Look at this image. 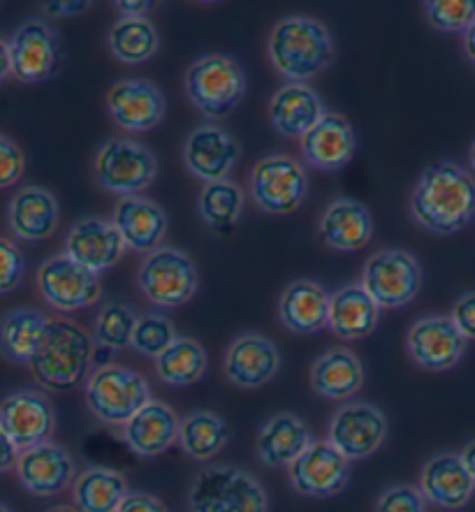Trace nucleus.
<instances>
[{
  "mask_svg": "<svg viewBox=\"0 0 475 512\" xmlns=\"http://www.w3.org/2000/svg\"><path fill=\"white\" fill-rule=\"evenodd\" d=\"M128 494V480L107 466H89L72 482V503L77 512H116Z\"/></svg>",
  "mask_w": 475,
  "mask_h": 512,
  "instance_id": "obj_34",
  "label": "nucleus"
},
{
  "mask_svg": "<svg viewBox=\"0 0 475 512\" xmlns=\"http://www.w3.org/2000/svg\"><path fill=\"white\" fill-rule=\"evenodd\" d=\"M251 197L255 207L272 216H288L302 207L309 193V174L288 153H269L251 172Z\"/></svg>",
  "mask_w": 475,
  "mask_h": 512,
  "instance_id": "obj_9",
  "label": "nucleus"
},
{
  "mask_svg": "<svg viewBox=\"0 0 475 512\" xmlns=\"http://www.w3.org/2000/svg\"><path fill=\"white\" fill-rule=\"evenodd\" d=\"M304 163L320 172H341L350 165L357 151L355 128L343 114L327 112L323 121L299 140Z\"/></svg>",
  "mask_w": 475,
  "mask_h": 512,
  "instance_id": "obj_22",
  "label": "nucleus"
},
{
  "mask_svg": "<svg viewBox=\"0 0 475 512\" xmlns=\"http://www.w3.org/2000/svg\"><path fill=\"white\" fill-rule=\"evenodd\" d=\"M137 320H140V313L133 306L123 302L102 304L93 323V341L100 348L121 353V350L130 348V343H133Z\"/></svg>",
  "mask_w": 475,
  "mask_h": 512,
  "instance_id": "obj_39",
  "label": "nucleus"
},
{
  "mask_svg": "<svg viewBox=\"0 0 475 512\" xmlns=\"http://www.w3.org/2000/svg\"><path fill=\"white\" fill-rule=\"evenodd\" d=\"M380 311L362 283L341 285L332 292L330 329L343 341H362L376 332Z\"/></svg>",
  "mask_w": 475,
  "mask_h": 512,
  "instance_id": "obj_31",
  "label": "nucleus"
},
{
  "mask_svg": "<svg viewBox=\"0 0 475 512\" xmlns=\"http://www.w3.org/2000/svg\"><path fill=\"white\" fill-rule=\"evenodd\" d=\"M0 429L12 438L19 452L51 441L56 411L42 392L17 390L0 401Z\"/></svg>",
  "mask_w": 475,
  "mask_h": 512,
  "instance_id": "obj_14",
  "label": "nucleus"
},
{
  "mask_svg": "<svg viewBox=\"0 0 475 512\" xmlns=\"http://www.w3.org/2000/svg\"><path fill=\"white\" fill-rule=\"evenodd\" d=\"M116 512H170L158 496L146 492H130L128 499Z\"/></svg>",
  "mask_w": 475,
  "mask_h": 512,
  "instance_id": "obj_46",
  "label": "nucleus"
},
{
  "mask_svg": "<svg viewBox=\"0 0 475 512\" xmlns=\"http://www.w3.org/2000/svg\"><path fill=\"white\" fill-rule=\"evenodd\" d=\"M47 512H77V508H70V506H54V508H49Z\"/></svg>",
  "mask_w": 475,
  "mask_h": 512,
  "instance_id": "obj_54",
  "label": "nucleus"
},
{
  "mask_svg": "<svg viewBox=\"0 0 475 512\" xmlns=\"http://www.w3.org/2000/svg\"><path fill=\"white\" fill-rule=\"evenodd\" d=\"M469 163H471V170H473V174H475V140H473L471 149H469Z\"/></svg>",
  "mask_w": 475,
  "mask_h": 512,
  "instance_id": "obj_53",
  "label": "nucleus"
},
{
  "mask_svg": "<svg viewBox=\"0 0 475 512\" xmlns=\"http://www.w3.org/2000/svg\"><path fill=\"white\" fill-rule=\"evenodd\" d=\"M327 109L309 84H283L269 100V121L285 140H302L323 121Z\"/></svg>",
  "mask_w": 475,
  "mask_h": 512,
  "instance_id": "obj_26",
  "label": "nucleus"
},
{
  "mask_svg": "<svg viewBox=\"0 0 475 512\" xmlns=\"http://www.w3.org/2000/svg\"><path fill=\"white\" fill-rule=\"evenodd\" d=\"M376 512H427V499L422 496L420 487L399 482L378 496Z\"/></svg>",
  "mask_w": 475,
  "mask_h": 512,
  "instance_id": "obj_42",
  "label": "nucleus"
},
{
  "mask_svg": "<svg viewBox=\"0 0 475 512\" xmlns=\"http://www.w3.org/2000/svg\"><path fill=\"white\" fill-rule=\"evenodd\" d=\"M95 341L72 320H51L42 346L28 364L33 378L51 392H70L91 376Z\"/></svg>",
  "mask_w": 475,
  "mask_h": 512,
  "instance_id": "obj_3",
  "label": "nucleus"
},
{
  "mask_svg": "<svg viewBox=\"0 0 475 512\" xmlns=\"http://www.w3.org/2000/svg\"><path fill=\"white\" fill-rule=\"evenodd\" d=\"M190 512H267L265 487L239 466L223 464L200 471L188 489Z\"/></svg>",
  "mask_w": 475,
  "mask_h": 512,
  "instance_id": "obj_6",
  "label": "nucleus"
},
{
  "mask_svg": "<svg viewBox=\"0 0 475 512\" xmlns=\"http://www.w3.org/2000/svg\"><path fill=\"white\" fill-rule=\"evenodd\" d=\"M241 158V146L228 130L216 123H202L184 140L186 170L202 184L225 181Z\"/></svg>",
  "mask_w": 475,
  "mask_h": 512,
  "instance_id": "obj_15",
  "label": "nucleus"
},
{
  "mask_svg": "<svg viewBox=\"0 0 475 512\" xmlns=\"http://www.w3.org/2000/svg\"><path fill=\"white\" fill-rule=\"evenodd\" d=\"M14 471H17V478L26 492L40 496V499L63 494L79 475L70 452L54 441L21 452Z\"/></svg>",
  "mask_w": 475,
  "mask_h": 512,
  "instance_id": "obj_19",
  "label": "nucleus"
},
{
  "mask_svg": "<svg viewBox=\"0 0 475 512\" xmlns=\"http://www.w3.org/2000/svg\"><path fill=\"white\" fill-rule=\"evenodd\" d=\"M93 174L100 188L119 197L142 195L158 177V160L151 149L126 137H114L93 158Z\"/></svg>",
  "mask_w": 475,
  "mask_h": 512,
  "instance_id": "obj_8",
  "label": "nucleus"
},
{
  "mask_svg": "<svg viewBox=\"0 0 475 512\" xmlns=\"http://www.w3.org/2000/svg\"><path fill=\"white\" fill-rule=\"evenodd\" d=\"M334 38L323 21L290 14L276 21L267 40V56L274 70L290 84H306L330 68Z\"/></svg>",
  "mask_w": 475,
  "mask_h": 512,
  "instance_id": "obj_2",
  "label": "nucleus"
},
{
  "mask_svg": "<svg viewBox=\"0 0 475 512\" xmlns=\"http://www.w3.org/2000/svg\"><path fill=\"white\" fill-rule=\"evenodd\" d=\"M119 230L112 221L100 216H86L72 225L68 237H65L63 253L77 265H82L93 274H102L107 269L119 265L126 255Z\"/></svg>",
  "mask_w": 475,
  "mask_h": 512,
  "instance_id": "obj_20",
  "label": "nucleus"
},
{
  "mask_svg": "<svg viewBox=\"0 0 475 512\" xmlns=\"http://www.w3.org/2000/svg\"><path fill=\"white\" fill-rule=\"evenodd\" d=\"M387 431H390L387 415L378 406L350 401L332 415L327 443H332L348 462H360L376 455L385 443Z\"/></svg>",
  "mask_w": 475,
  "mask_h": 512,
  "instance_id": "obj_13",
  "label": "nucleus"
},
{
  "mask_svg": "<svg viewBox=\"0 0 475 512\" xmlns=\"http://www.w3.org/2000/svg\"><path fill=\"white\" fill-rule=\"evenodd\" d=\"M177 336L179 334L177 329H174V323L167 316H163V313H144V316L137 320L130 348H133L137 355L156 360L160 353H165V350L172 346V341L177 339Z\"/></svg>",
  "mask_w": 475,
  "mask_h": 512,
  "instance_id": "obj_40",
  "label": "nucleus"
},
{
  "mask_svg": "<svg viewBox=\"0 0 475 512\" xmlns=\"http://www.w3.org/2000/svg\"><path fill=\"white\" fill-rule=\"evenodd\" d=\"M246 195L235 181L225 179L216 184H204L197 195V211L202 223L214 232H232L244 214Z\"/></svg>",
  "mask_w": 475,
  "mask_h": 512,
  "instance_id": "obj_38",
  "label": "nucleus"
},
{
  "mask_svg": "<svg viewBox=\"0 0 475 512\" xmlns=\"http://www.w3.org/2000/svg\"><path fill=\"white\" fill-rule=\"evenodd\" d=\"M10 230L24 241H45L54 237L61 221L56 195L42 186H24L12 195L7 207Z\"/></svg>",
  "mask_w": 475,
  "mask_h": 512,
  "instance_id": "obj_29",
  "label": "nucleus"
},
{
  "mask_svg": "<svg viewBox=\"0 0 475 512\" xmlns=\"http://www.w3.org/2000/svg\"><path fill=\"white\" fill-rule=\"evenodd\" d=\"M313 445V434L295 413H276L262 424L255 452L267 468H290Z\"/></svg>",
  "mask_w": 475,
  "mask_h": 512,
  "instance_id": "obj_30",
  "label": "nucleus"
},
{
  "mask_svg": "<svg viewBox=\"0 0 475 512\" xmlns=\"http://www.w3.org/2000/svg\"><path fill=\"white\" fill-rule=\"evenodd\" d=\"M290 485L309 499H332L350 482V462L327 441H313L309 450L288 468Z\"/></svg>",
  "mask_w": 475,
  "mask_h": 512,
  "instance_id": "obj_16",
  "label": "nucleus"
},
{
  "mask_svg": "<svg viewBox=\"0 0 475 512\" xmlns=\"http://www.w3.org/2000/svg\"><path fill=\"white\" fill-rule=\"evenodd\" d=\"M26 158L17 142L0 133V188H10L24 177Z\"/></svg>",
  "mask_w": 475,
  "mask_h": 512,
  "instance_id": "obj_44",
  "label": "nucleus"
},
{
  "mask_svg": "<svg viewBox=\"0 0 475 512\" xmlns=\"http://www.w3.org/2000/svg\"><path fill=\"white\" fill-rule=\"evenodd\" d=\"M10 75H12L10 49H7V42L5 40H0V84H3Z\"/></svg>",
  "mask_w": 475,
  "mask_h": 512,
  "instance_id": "obj_50",
  "label": "nucleus"
},
{
  "mask_svg": "<svg viewBox=\"0 0 475 512\" xmlns=\"http://www.w3.org/2000/svg\"><path fill=\"white\" fill-rule=\"evenodd\" d=\"M411 216L438 237L469 228L475 218V174L452 160L431 163L411 193Z\"/></svg>",
  "mask_w": 475,
  "mask_h": 512,
  "instance_id": "obj_1",
  "label": "nucleus"
},
{
  "mask_svg": "<svg viewBox=\"0 0 475 512\" xmlns=\"http://www.w3.org/2000/svg\"><path fill=\"white\" fill-rule=\"evenodd\" d=\"M86 408L107 427H126L151 401V385L142 373L123 364H102L84 385Z\"/></svg>",
  "mask_w": 475,
  "mask_h": 512,
  "instance_id": "obj_5",
  "label": "nucleus"
},
{
  "mask_svg": "<svg viewBox=\"0 0 475 512\" xmlns=\"http://www.w3.org/2000/svg\"><path fill=\"white\" fill-rule=\"evenodd\" d=\"M425 14L434 31L466 33L475 21V0H429Z\"/></svg>",
  "mask_w": 475,
  "mask_h": 512,
  "instance_id": "obj_41",
  "label": "nucleus"
},
{
  "mask_svg": "<svg viewBox=\"0 0 475 512\" xmlns=\"http://www.w3.org/2000/svg\"><path fill=\"white\" fill-rule=\"evenodd\" d=\"M318 232L334 251L355 253L374 239V216L355 197H336L320 216Z\"/></svg>",
  "mask_w": 475,
  "mask_h": 512,
  "instance_id": "obj_25",
  "label": "nucleus"
},
{
  "mask_svg": "<svg viewBox=\"0 0 475 512\" xmlns=\"http://www.w3.org/2000/svg\"><path fill=\"white\" fill-rule=\"evenodd\" d=\"M112 223L119 230L128 251L144 255L163 246L167 228H170L163 207L144 195L121 197L114 207Z\"/></svg>",
  "mask_w": 475,
  "mask_h": 512,
  "instance_id": "obj_24",
  "label": "nucleus"
},
{
  "mask_svg": "<svg viewBox=\"0 0 475 512\" xmlns=\"http://www.w3.org/2000/svg\"><path fill=\"white\" fill-rule=\"evenodd\" d=\"M19 448L12 443V438L5 434L3 429H0V475L12 471V468H17L19 462Z\"/></svg>",
  "mask_w": 475,
  "mask_h": 512,
  "instance_id": "obj_48",
  "label": "nucleus"
},
{
  "mask_svg": "<svg viewBox=\"0 0 475 512\" xmlns=\"http://www.w3.org/2000/svg\"><path fill=\"white\" fill-rule=\"evenodd\" d=\"M422 267L406 248H383L369 255L362 269V285L380 309H401L415 302L422 290Z\"/></svg>",
  "mask_w": 475,
  "mask_h": 512,
  "instance_id": "obj_10",
  "label": "nucleus"
},
{
  "mask_svg": "<svg viewBox=\"0 0 475 512\" xmlns=\"http://www.w3.org/2000/svg\"><path fill=\"white\" fill-rule=\"evenodd\" d=\"M26 260L19 246L7 237H0V295L17 290L24 279Z\"/></svg>",
  "mask_w": 475,
  "mask_h": 512,
  "instance_id": "obj_43",
  "label": "nucleus"
},
{
  "mask_svg": "<svg viewBox=\"0 0 475 512\" xmlns=\"http://www.w3.org/2000/svg\"><path fill=\"white\" fill-rule=\"evenodd\" d=\"M332 295L311 279H297L285 285L279 299V318L292 334H316L330 327Z\"/></svg>",
  "mask_w": 475,
  "mask_h": 512,
  "instance_id": "obj_27",
  "label": "nucleus"
},
{
  "mask_svg": "<svg viewBox=\"0 0 475 512\" xmlns=\"http://www.w3.org/2000/svg\"><path fill=\"white\" fill-rule=\"evenodd\" d=\"M184 89L197 112L211 121L225 119L246 95V72L232 56L207 54L190 63Z\"/></svg>",
  "mask_w": 475,
  "mask_h": 512,
  "instance_id": "obj_4",
  "label": "nucleus"
},
{
  "mask_svg": "<svg viewBox=\"0 0 475 512\" xmlns=\"http://www.w3.org/2000/svg\"><path fill=\"white\" fill-rule=\"evenodd\" d=\"M225 378L241 390H258L281 371V350L267 336L248 332L230 343L223 362Z\"/></svg>",
  "mask_w": 475,
  "mask_h": 512,
  "instance_id": "obj_21",
  "label": "nucleus"
},
{
  "mask_svg": "<svg viewBox=\"0 0 475 512\" xmlns=\"http://www.w3.org/2000/svg\"><path fill=\"white\" fill-rule=\"evenodd\" d=\"M181 420L165 401L151 399L123 427V441L137 457H158L179 443Z\"/></svg>",
  "mask_w": 475,
  "mask_h": 512,
  "instance_id": "obj_28",
  "label": "nucleus"
},
{
  "mask_svg": "<svg viewBox=\"0 0 475 512\" xmlns=\"http://www.w3.org/2000/svg\"><path fill=\"white\" fill-rule=\"evenodd\" d=\"M12 77L21 84H42L61 70L63 45L58 33L42 19H28L7 42Z\"/></svg>",
  "mask_w": 475,
  "mask_h": 512,
  "instance_id": "obj_12",
  "label": "nucleus"
},
{
  "mask_svg": "<svg viewBox=\"0 0 475 512\" xmlns=\"http://www.w3.org/2000/svg\"><path fill=\"white\" fill-rule=\"evenodd\" d=\"M0 512H12V510H10V508H7V506H5V503H0Z\"/></svg>",
  "mask_w": 475,
  "mask_h": 512,
  "instance_id": "obj_55",
  "label": "nucleus"
},
{
  "mask_svg": "<svg viewBox=\"0 0 475 512\" xmlns=\"http://www.w3.org/2000/svg\"><path fill=\"white\" fill-rule=\"evenodd\" d=\"M51 320L38 309H14L0 320V353L14 364H31L49 332Z\"/></svg>",
  "mask_w": 475,
  "mask_h": 512,
  "instance_id": "obj_33",
  "label": "nucleus"
},
{
  "mask_svg": "<svg viewBox=\"0 0 475 512\" xmlns=\"http://www.w3.org/2000/svg\"><path fill=\"white\" fill-rule=\"evenodd\" d=\"M459 457H462V462H464V466L469 468V473L473 475L475 478V441H471V443H466L464 448H462V452H459Z\"/></svg>",
  "mask_w": 475,
  "mask_h": 512,
  "instance_id": "obj_51",
  "label": "nucleus"
},
{
  "mask_svg": "<svg viewBox=\"0 0 475 512\" xmlns=\"http://www.w3.org/2000/svg\"><path fill=\"white\" fill-rule=\"evenodd\" d=\"M364 364L348 348H330L313 362V392L330 401H348L362 390Z\"/></svg>",
  "mask_w": 475,
  "mask_h": 512,
  "instance_id": "obj_32",
  "label": "nucleus"
},
{
  "mask_svg": "<svg viewBox=\"0 0 475 512\" xmlns=\"http://www.w3.org/2000/svg\"><path fill=\"white\" fill-rule=\"evenodd\" d=\"M462 332L450 316H425L408 329L406 348L411 360L425 371L455 369L466 353Z\"/></svg>",
  "mask_w": 475,
  "mask_h": 512,
  "instance_id": "obj_17",
  "label": "nucleus"
},
{
  "mask_svg": "<svg viewBox=\"0 0 475 512\" xmlns=\"http://www.w3.org/2000/svg\"><path fill=\"white\" fill-rule=\"evenodd\" d=\"M116 7H119V12L123 14V17H146V12L151 10L153 3H146V0H140V3H128V0H119Z\"/></svg>",
  "mask_w": 475,
  "mask_h": 512,
  "instance_id": "obj_49",
  "label": "nucleus"
},
{
  "mask_svg": "<svg viewBox=\"0 0 475 512\" xmlns=\"http://www.w3.org/2000/svg\"><path fill=\"white\" fill-rule=\"evenodd\" d=\"M230 443V424L214 411H193L181 420L179 445L193 462H211Z\"/></svg>",
  "mask_w": 475,
  "mask_h": 512,
  "instance_id": "obj_35",
  "label": "nucleus"
},
{
  "mask_svg": "<svg viewBox=\"0 0 475 512\" xmlns=\"http://www.w3.org/2000/svg\"><path fill=\"white\" fill-rule=\"evenodd\" d=\"M140 292L158 309H177L188 304L200 288V274L193 258L174 246H160L144 255L137 272Z\"/></svg>",
  "mask_w": 475,
  "mask_h": 512,
  "instance_id": "obj_7",
  "label": "nucleus"
},
{
  "mask_svg": "<svg viewBox=\"0 0 475 512\" xmlns=\"http://www.w3.org/2000/svg\"><path fill=\"white\" fill-rule=\"evenodd\" d=\"M156 376L170 387L195 385L207 373V350L193 336H177L172 346L153 360Z\"/></svg>",
  "mask_w": 475,
  "mask_h": 512,
  "instance_id": "obj_37",
  "label": "nucleus"
},
{
  "mask_svg": "<svg viewBox=\"0 0 475 512\" xmlns=\"http://www.w3.org/2000/svg\"><path fill=\"white\" fill-rule=\"evenodd\" d=\"M450 318L466 341H475V290L464 292V295L452 304Z\"/></svg>",
  "mask_w": 475,
  "mask_h": 512,
  "instance_id": "obj_45",
  "label": "nucleus"
},
{
  "mask_svg": "<svg viewBox=\"0 0 475 512\" xmlns=\"http://www.w3.org/2000/svg\"><path fill=\"white\" fill-rule=\"evenodd\" d=\"M107 112L126 133H149L163 123L167 100L149 79H119L107 93Z\"/></svg>",
  "mask_w": 475,
  "mask_h": 512,
  "instance_id": "obj_18",
  "label": "nucleus"
},
{
  "mask_svg": "<svg viewBox=\"0 0 475 512\" xmlns=\"http://www.w3.org/2000/svg\"><path fill=\"white\" fill-rule=\"evenodd\" d=\"M420 492L427 503L443 510H459L473 499L475 478L459 452H438L429 457L420 473Z\"/></svg>",
  "mask_w": 475,
  "mask_h": 512,
  "instance_id": "obj_23",
  "label": "nucleus"
},
{
  "mask_svg": "<svg viewBox=\"0 0 475 512\" xmlns=\"http://www.w3.org/2000/svg\"><path fill=\"white\" fill-rule=\"evenodd\" d=\"M38 290L51 309L77 313L102 299L100 276L77 265L65 253L51 255L38 269Z\"/></svg>",
  "mask_w": 475,
  "mask_h": 512,
  "instance_id": "obj_11",
  "label": "nucleus"
},
{
  "mask_svg": "<svg viewBox=\"0 0 475 512\" xmlns=\"http://www.w3.org/2000/svg\"><path fill=\"white\" fill-rule=\"evenodd\" d=\"M464 54L475 65V21L471 24L469 31L464 33Z\"/></svg>",
  "mask_w": 475,
  "mask_h": 512,
  "instance_id": "obj_52",
  "label": "nucleus"
},
{
  "mask_svg": "<svg viewBox=\"0 0 475 512\" xmlns=\"http://www.w3.org/2000/svg\"><path fill=\"white\" fill-rule=\"evenodd\" d=\"M109 51L123 65H142L160 49V33L146 17H121L107 35Z\"/></svg>",
  "mask_w": 475,
  "mask_h": 512,
  "instance_id": "obj_36",
  "label": "nucleus"
},
{
  "mask_svg": "<svg viewBox=\"0 0 475 512\" xmlns=\"http://www.w3.org/2000/svg\"><path fill=\"white\" fill-rule=\"evenodd\" d=\"M89 7H93V3L89 0H56V3H45L42 10H45L47 17L61 19V17H77V14H84Z\"/></svg>",
  "mask_w": 475,
  "mask_h": 512,
  "instance_id": "obj_47",
  "label": "nucleus"
}]
</instances>
